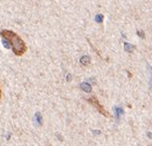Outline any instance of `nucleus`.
Masks as SVG:
<instances>
[{
	"label": "nucleus",
	"instance_id": "f257e3e1",
	"mask_svg": "<svg viewBox=\"0 0 152 146\" xmlns=\"http://www.w3.org/2000/svg\"><path fill=\"white\" fill-rule=\"evenodd\" d=\"M1 37L7 39L9 41L10 47L13 50V52L16 55V56H22V55L25 54L26 51V45L25 43L22 41V38L20 37L18 34H15L12 31H8V29H3L0 33Z\"/></svg>",
	"mask_w": 152,
	"mask_h": 146
},
{
	"label": "nucleus",
	"instance_id": "f03ea898",
	"mask_svg": "<svg viewBox=\"0 0 152 146\" xmlns=\"http://www.w3.org/2000/svg\"><path fill=\"white\" fill-rule=\"evenodd\" d=\"M80 88L84 91L85 93H91L92 88H91V85L87 82H83L80 83Z\"/></svg>",
	"mask_w": 152,
	"mask_h": 146
},
{
	"label": "nucleus",
	"instance_id": "7ed1b4c3",
	"mask_svg": "<svg viewBox=\"0 0 152 146\" xmlns=\"http://www.w3.org/2000/svg\"><path fill=\"white\" fill-rule=\"evenodd\" d=\"M80 63L83 64V66H87V64L90 63V58L88 57V56H84V57L80 58Z\"/></svg>",
	"mask_w": 152,
	"mask_h": 146
},
{
	"label": "nucleus",
	"instance_id": "20e7f679",
	"mask_svg": "<svg viewBox=\"0 0 152 146\" xmlns=\"http://www.w3.org/2000/svg\"><path fill=\"white\" fill-rule=\"evenodd\" d=\"M124 48H125V51H127V52H130V51H133V49L135 47H134L133 45H129L128 43H125V44H124Z\"/></svg>",
	"mask_w": 152,
	"mask_h": 146
},
{
	"label": "nucleus",
	"instance_id": "39448f33",
	"mask_svg": "<svg viewBox=\"0 0 152 146\" xmlns=\"http://www.w3.org/2000/svg\"><path fill=\"white\" fill-rule=\"evenodd\" d=\"M148 69H149V73H150V77H149V84H150V89L152 92V68L150 66H148Z\"/></svg>",
	"mask_w": 152,
	"mask_h": 146
},
{
	"label": "nucleus",
	"instance_id": "423d86ee",
	"mask_svg": "<svg viewBox=\"0 0 152 146\" xmlns=\"http://www.w3.org/2000/svg\"><path fill=\"white\" fill-rule=\"evenodd\" d=\"M102 20H103V15L102 14H97L95 18V21L97 23H102Z\"/></svg>",
	"mask_w": 152,
	"mask_h": 146
},
{
	"label": "nucleus",
	"instance_id": "0eeeda50",
	"mask_svg": "<svg viewBox=\"0 0 152 146\" xmlns=\"http://www.w3.org/2000/svg\"><path fill=\"white\" fill-rule=\"evenodd\" d=\"M115 114H116L117 118H120L121 114H123V110H122V108H120V107H116V108H115Z\"/></svg>",
	"mask_w": 152,
	"mask_h": 146
},
{
	"label": "nucleus",
	"instance_id": "6e6552de",
	"mask_svg": "<svg viewBox=\"0 0 152 146\" xmlns=\"http://www.w3.org/2000/svg\"><path fill=\"white\" fill-rule=\"evenodd\" d=\"M2 44H3V46L7 48V49H10V44H9V41H7V39H4V38H2Z\"/></svg>",
	"mask_w": 152,
	"mask_h": 146
},
{
	"label": "nucleus",
	"instance_id": "1a4fd4ad",
	"mask_svg": "<svg viewBox=\"0 0 152 146\" xmlns=\"http://www.w3.org/2000/svg\"><path fill=\"white\" fill-rule=\"evenodd\" d=\"M35 117H36V120H37L38 124H41V116H40V114H39V112H37Z\"/></svg>",
	"mask_w": 152,
	"mask_h": 146
},
{
	"label": "nucleus",
	"instance_id": "9d476101",
	"mask_svg": "<svg viewBox=\"0 0 152 146\" xmlns=\"http://www.w3.org/2000/svg\"><path fill=\"white\" fill-rule=\"evenodd\" d=\"M138 35H140L141 37H143V34H142V32H138Z\"/></svg>",
	"mask_w": 152,
	"mask_h": 146
},
{
	"label": "nucleus",
	"instance_id": "9b49d317",
	"mask_svg": "<svg viewBox=\"0 0 152 146\" xmlns=\"http://www.w3.org/2000/svg\"><path fill=\"white\" fill-rule=\"evenodd\" d=\"M0 98H1V89H0Z\"/></svg>",
	"mask_w": 152,
	"mask_h": 146
}]
</instances>
